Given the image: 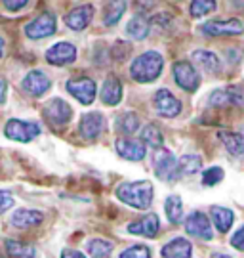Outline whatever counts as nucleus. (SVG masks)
<instances>
[{
  "instance_id": "41",
  "label": "nucleus",
  "mask_w": 244,
  "mask_h": 258,
  "mask_svg": "<svg viewBox=\"0 0 244 258\" xmlns=\"http://www.w3.org/2000/svg\"><path fill=\"white\" fill-rule=\"evenodd\" d=\"M2 54H4V38L0 37V57H2Z\"/></svg>"
},
{
  "instance_id": "21",
  "label": "nucleus",
  "mask_w": 244,
  "mask_h": 258,
  "mask_svg": "<svg viewBox=\"0 0 244 258\" xmlns=\"http://www.w3.org/2000/svg\"><path fill=\"white\" fill-rule=\"evenodd\" d=\"M42 212L40 211H33V209H19V211L14 212L12 216V224L16 228H33V226H38L42 222Z\"/></svg>"
},
{
  "instance_id": "39",
  "label": "nucleus",
  "mask_w": 244,
  "mask_h": 258,
  "mask_svg": "<svg viewBox=\"0 0 244 258\" xmlns=\"http://www.w3.org/2000/svg\"><path fill=\"white\" fill-rule=\"evenodd\" d=\"M61 258H86L82 254L80 250H74V249H65L61 252Z\"/></svg>"
},
{
  "instance_id": "34",
  "label": "nucleus",
  "mask_w": 244,
  "mask_h": 258,
  "mask_svg": "<svg viewBox=\"0 0 244 258\" xmlns=\"http://www.w3.org/2000/svg\"><path fill=\"white\" fill-rule=\"evenodd\" d=\"M223 180V170L219 166H212L208 170H204L202 174V184L204 185H216Z\"/></svg>"
},
{
  "instance_id": "10",
  "label": "nucleus",
  "mask_w": 244,
  "mask_h": 258,
  "mask_svg": "<svg viewBox=\"0 0 244 258\" xmlns=\"http://www.w3.org/2000/svg\"><path fill=\"white\" fill-rule=\"evenodd\" d=\"M185 230L193 237H199V239L208 241L214 237V230L210 226V220L202 214V212H193L191 216H187L185 220Z\"/></svg>"
},
{
  "instance_id": "3",
  "label": "nucleus",
  "mask_w": 244,
  "mask_h": 258,
  "mask_svg": "<svg viewBox=\"0 0 244 258\" xmlns=\"http://www.w3.org/2000/svg\"><path fill=\"white\" fill-rule=\"evenodd\" d=\"M153 168L156 178H160L164 182H172L180 176V172H178V159L168 149H156V153L153 155Z\"/></svg>"
},
{
  "instance_id": "40",
  "label": "nucleus",
  "mask_w": 244,
  "mask_h": 258,
  "mask_svg": "<svg viewBox=\"0 0 244 258\" xmlns=\"http://www.w3.org/2000/svg\"><path fill=\"white\" fill-rule=\"evenodd\" d=\"M6 90H8V84L4 81H0V103L6 100Z\"/></svg>"
},
{
  "instance_id": "31",
  "label": "nucleus",
  "mask_w": 244,
  "mask_h": 258,
  "mask_svg": "<svg viewBox=\"0 0 244 258\" xmlns=\"http://www.w3.org/2000/svg\"><path fill=\"white\" fill-rule=\"evenodd\" d=\"M88 252L92 258H107L113 252V245L103 239H92L88 243Z\"/></svg>"
},
{
  "instance_id": "33",
  "label": "nucleus",
  "mask_w": 244,
  "mask_h": 258,
  "mask_svg": "<svg viewBox=\"0 0 244 258\" xmlns=\"http://www.w3.org/2000/svg\"><path fill=\"white\" fill-rule=\"evenodd\" d=\"M139 128V119L134 113H124L122 117H118V130H122L124 134H134Z\"/></svg>"
},
{
  "instance_id": "7",
  "label": "nucleus",
  "mask_w": 244,
  "mask_h": 258,
  "mask_svg": "<svg viewBox=\"0 0 244 258\" xmlns=\"http://www.w3.org/2000/svg\"><path fill=\"white\" fill-rule=\"evenodd\" d=\"M208 103L216 105V107H223V105L244 107V86H229V88L216 90V92L210 94Z\"/></svg>"
},
{
  "instance_id": "42",
  "label": "nucleus",
  "mask_w": 244,
  "mask_h": 258,
  "mask_svg": "<svg viewBox=\"0 0 244 258\" xmlns=\"http://www.w3.org/2000/svg\"><path fill=\"white\" fill-rule=\"evenodd\" d=\"M214 258H231V256H227V254H214Z\"/></svg>"
},
{
  "instance_id": "14",
  "label": "nucleus",
  "mask_w": 244,
  "mask_h": 258,
  "mask_svg": "<svg viewBox=\"0 0 244 258\" xmlns=\"http://www.w3.org/2000/svg\"><path fill=\"white\" fill-rule=\"evenodd\" d=\"M76 59V48L71 42H57L46 52V61L52 65H69Z\"/></svg>"
},
{
  "instance_id": "11",
  "label": "nucleus",
  "mask_w": 244,
  "mask_h": 258,
  "mask_svg": "<svg viewBox=\"0 0 244 258\" xmlns=\"http://www.w3.org/2000/svg\"><path fill=\"white\" fill-rule=\"evenodd\" d=\"M244 31V25L238 19H217L208 21L202 25V33L210 37H221V35H240Z\"/></svg>"
},
{
  "instance_id": "13",
  "label": "nucleus",
  "mask_w": 244,
  "mask_h": 258,
  "mask_svg": "<svg viewBox=\"0 0 244 258\" xmlns=\"http://www.w3.org/2000/svg\"><path fill=\"white\" fill-rule=\"evenodd\" d=\"M105 128V117L98 113V111H92V113H86L80 119V136L84 140H96Z\"/></svg>"
},
{
  "instance_id": "37",
  "label": "nucleus",
  "mask_w": 244,
  "mask_h": 258,
  "mask_svg": "<svg viewBox=\"0 0 244 258\" xmlns=\"http://www.w3.org/2000/svg\"><path fill=\"white\" fill-rule=\"evenodd\" d=\"M231 245L238 250H244V226L238 231H235V235L231 237Z\"/></svg>"
},
{
  "instance_id": "20",
  "label": "nucleus",
  "mask_w": 244,
  "mask_h": 258,
  "mask_svg": "<svg viewBox=\"0 0 244 258\" xmlns=\"http://www.w3.org/2000/svg\"><path fill=\"white\" fill-rule=\"evenodd\" d=\"M122 100V84L117 77H109L101 86V102L105 105H117Z\"/></svg>"
},
{
  "instance_id": "5",
  "label": "nucleus",
  "mask_w": 244,
  "mask_h": 258,
  "mask_svg": "<svg viewBox=\"0 0 244 258\" xmlns=\"http://www.w3.org/2000/svg\"><path fill=\"white\" fill-rule=\"evenodd\" d=\"M4 134H6V138L14 140V142H31L40 134V126L35 122H27V120L12 119L6 122Z\"/></svg>"
},
{
  "instance_id": "17",
  "label": "nucleus",
  "mask_w": 244,
  "mask_h": 258,
  "mask_svg": "<svg viewBox=\"0 0 244 258\" xmlns=\"http://www.w3.org/2000/svg\"><path fill=\"white\" fill-rule=\"evenodd\" d=\"M92 16H94V8H92L90 4L78 6V8L71 10V12L67 14L65 23H67L72 31H82V29H86L88 25H90Z\"/></svg>"
},
{
  "instance_id": "43",
  "label": "nucleus",
  "mask_w": 244,
  "mask_h": 258,
  "mask_svg": "<svg viewBox=\"0 0 244 258\" xmlns=\"http://www.w3.org/2000/svg\"><path fill=\"white\" fill-rule=\"evenodd\" d=\"M240 136H242V148H244V128L240 130Z\"/></svg>"
},
{
  "instance_id": "12",
  "label": "nucleus",
  "mask_w": 244,
  "mask_h": 258,
  "mask_svg": "<svg viewBox=\"0 0 244 258\" xmlns=\"http://www.w3.org/2000/svg\"><path fill=\"white\" fill-rule=\"evenodd\" d=\"M55 33V18L52 14H42V16H38L36 19H33L31 23H29L27 27H25V35L29 38H46L50 37V35H54Z\"/></svg>"
},
{
  "instance_id": "18",
  "label": "nucleus",
  "mask_w": 244,
  "mask_h": 258,
  "mask_svg": "<svg viewBox=\"0 0 244 258\" xmlns=\"http://www.w3.org/2000/svg\"><path fill=\"white\" fill-rule=\"evenodd\" d=\"M117 151L122 159L128 161H141L145 157V144L139 140H118Z\"/></svg>"
},
{
  "instance_id": "19",
  "label": "nucleus",
  "mask_w": 244,
  "mask_h": 258,
  "mask_svg": "<svg viewBox=\"0 0 244 258\" xmlns=\"http://www.w3.org/2000/svg\"><path fill=\"white\" fill-rule=\"evenodd\" d=\"M191 254H193V247L183 237H176L162 247V258H191Z\"/></svg>"
},
{
  "instance_id": "15",
  "label": "nucleus",
  "mask_w": 244,
  "mask_h": 258,
  "mask_svg": "<svg viewBox=\"0 0 244 258\" xmlns=\"http://www.w3.org/2000/svg\"><path fill=\"white\" fill-rule=\"evenodd\" d=\"M50 86H52L50 79L42 71H38V69L27 73V77L23 79V90L29 92L31 96H42V94L50 90Z\"/></svg>"
},
{
  "instance_id": "8",
  "label": "nucleus",
  "mask_w": 244,
  "mask_h": 258,
  "mask_svg": "<svg viewBox=\"0 0 244 258\" xmlns=\"http://www.w3.org/2000/svg\"><path fill=\"white\" fill-rule=\"evenodd\" d=\"M153 103H154L156 113H158L160 117H166V119H172L176 115H180V111H181L180 100H178L170 90H164V88L154 94Z\"/></svg>"
},
{
  "instance_id": "9",
  "label": "nucleus",
  "mask_w": 244,
  "mask_h": 258,
  "mask_svg": "<svg viewBox=\"0 0 244 258\" xmlns=\"http://www.w3.org/2000/svg\"><path fill=\"white\" fill-rule=\"evenodd\" d=\"M67 90L78 102L84 103V105H90L96 100V83L92 79H86V77H82V79H71L67 83Z\"/></svg>"
},
{
  "instance_id": "35",
  "label": "nucleus",
  "mask_w": 244,
  "mask_h": 258,
  "mask_svg": "<svg viewBox=\"0 0 244 258\" xmlns=\"http://www.w3.org/2000/svg\"><path fill=\"white\" fill-rule=\"evenodd\" d=\"M120 258H151V250H149V247H145V245H134L130 249L122 250Z\"/></svg>"
},
{
  "instance_id": "30",
  "label": "nucleus",
  "mask_w": 244,
  "mask_h": 258,
  "mask_svg": "<svg viewBox=\"0 0 244 258\" xmlns=\"http://www.w3.org/2000/svg\"><path fill=\"white\" fill-rule=\"evenodd\" d=\"M141 140H143L145 146H149V148H153V149L162 148V144H164L162 132L156 128L154 124H149V126H145L143 134H141Z\"/></svg>"
},
{
  "instance_id": "36",
  "label": "nucleus",
  "mask_w": 244,
  "mask_h": 258,
  "mask_svg": "<svg viewBox=\"0 0 244 258\" xmlns=\"http://www.w3.org/2000/svg\"><path fill=\"white\" fill-rule=\"evenodd\" d=\"M12 207H14V197H12V194L0 191V214H4V212L8 211V209H12Z\"/></svg>"
},
{
  "instance_id": "23",
  "label": "nucleus",
  "mask_w": 244,
  "mask_h": 258,
  "mask_svg": "<svg viewBox=\"0 0 244 258\" xmlns=\"http://www.w3.org/2000/svg\"><path fill=\"white\" fill-rule=\"evenodd\" d=\"M193 59L197 61L200 69L208 71V73H217L219 71V59L214 52H208V50H197L193 54Z\"/></svg>"
},
{
  "instance_id": "4",
  "label": "nucleus",
  "mask_w": 244,
  "mask_h": 258,
  "mask_svg": "<svg viewBox=\"0 0 244 258\" xmlns=\"http://www.w3.org/2000/svg\"><path fill=\"white\" fill-rule=\"evenodd\" d=\"M72 117V109L67 102H63L61 98H54L44 105V119L52 128H59L65 126Z\"/></svg>"
},
{
  "instance_id": "25",
  "label": "nucleus",
  "mask_w": 244,
  "mask_h": 258,
  "mask_svg": "<svg viewBox=\"0 0 244 258\" xmlns=\"http://www.w3.org/2000/svg\"><path fill=\"white\" fill-rule=\"evenodd\" d=\"M6 252L10 258H35V249L31 245L16 239L6 241Z\"/></svg>"
},
{
  "instance_id": "26",
  "label": "nucleus",
  "mask_w": 244,
  "mask_h": 258,
  "mask_svg": "<svg viewBox=\"0 0 244 258\" xmlns=\"http://www.w3.org/2000/svg\"><path fill=\"white\" fill-rule=\"evenodd\" d=\"M164 211H166V216L172 224H180L183 222V203L178 195H170L166 199V205H164Z\"/></svg>"
},
{
  "instance_id": "29",
  "label": "nucleus",
  "mask_w": 244,
  "mask_h": 258,
  "mask_svg": "<svg viewBox=\"0 0 244 258\" xmlns=\"http://www.w3.org/2000/svg\"><path fill=\"white\" fill-rule=\"evenodd\" d=\"M126 33L132 38H136V40H143L149 35V23L141 16H137V18H134L126 25Z\"/></svg>"
},
{
  "instance_id": "16",
  "label": "nucleus",
  "mask_w": 244,
  "mask_h": 258,
  "mask_svg": "<svg viewBox=\"0 0 244 258\" xmlns=\"http://www.w3.org/2000/svg\"><path fill=\"white\" fill-rule=\"evenodd\" d=\"M158 228H160V222H158V216L156 214H147L139 220L128 224V231L134 233V235H143V237H154L158 233Z\"/></svg>"
},
{
  "instance_id": "24",
  "label": "nucleus",
  "mask_w": 244,
  "mask_h": 258,
  "mask_svg": "<svg viewBox=\"0 0 244 258\" xmlns=\"http://www.w3.org/2000/svg\"><path fill=\"white\" fill-rule=\"evenodd\" d=\"M219 140L223 142L225 149L231 153V155H244V148H242V136L240 134H235V132H225L221 130L219 132Z\"/></svg>"
},
{
  "instance_id": "38",
  "label": "nucleus",
  "mask_w": 244,
  "mask_h": 258,
  "mask_svg": "<svg viewBox=\"0 0 244 258\" xmlns=\"http://www.w3.org/2000/svg\"><path fill=\"white\" fill-rule=\"evenodd\" d=\"M27 2H29V0H2V4H4L10 12H18V10L23 8Z\"/></svg>"
},
{
  "instance_id": "1",
  "label": "nucleus",
  "mask_w": 244,
  "mask_h": 258,
  "mask_svg": "<svg viewBox=\"0 0 244 258\" xmlns=\"http://www.w3.org/2000/svg\"><path fill=\"white\" fill-rule=\"evenodd\" d=\"M117 197L122 203L130 205L134 209L145 211L153 203V185L147 180L141 182H126L117 187Z\"/></svg>"
},
{
  "instance_id": "22",
  "label": "nucleus",
  "mask_w": 244,
  "mask_h": 258,
  "mask_svg": "<svg viewBox=\"0 0 244 258\" xmlns=\"http://www.w3.org/2000/svg\"><path fill=\"white\" fill-rule=\"evenodd\" d=\"M210 214H212V220H214V226H216L217 231L225 233V231L231 230L233 220H235L233 211H229L225 207H212V209H210Z\"/></svg>"
},
{
  "instance_id": "32",
  "label": "nucleus",
  "mask_w": 244,
  "mask_h": 258,
  "mask_svg": "<svg viewBox=\"0 0 244 258\" xmlns=\"http://www.w3.org/2000/svg\"><path fill=\"white\" fill-rule=\"evenodd\" d=\"M212 10H216V0H193L191 2V16L193 18L208 16Z\"/></svg>"
},
{
  "instance_id": "27",
  "label": "nucleus",
  "mask_w": 244,
  "mask_h": 258,
  "mask_svg": "<svg viewBox=\"0 0 244 258\" xmlns=\"http://www.w3.org/2000/svg\"><path fill=\"white\" fill-rule=\"evenodd\" d=\"M200 166H202V161H200L199 155H183L181 159H178V172L180 176H189V174H195V172H199Z\"/></svg>"
},
{
  "instance_id": "2",
  "label": "nucleus",
  "mask_w": 244,
  "mask_h": 258,
  "mask_svg": "<svg viewBox=\"0 0 244 258\" xmlns=\"http://www.w3.org/2000/svg\"><path fill=\"white\" fill-rule=\"evenodd\" d=\"M164 59L158 52H145L137 55L130 67V75L137 83H153L162 73Z\"/></svg>"
},
{
  "instance_id": "6",
  "label": "nucleus",
  "mask_w": 244,
  "mask_h": 258,
  "mask_svg": "<svg viewBox=\"0 0 244 258\" xmlns=\"http://www.w3.org/2000/svg\"><path fill=\"white\" fill-rule=\"evenodd\" d=\"M174 79H176L178 86L187 90V92H195L200 84L199 73L189 61H178L174 65Z\"/></svg>"
},
{
  "instance_id": "28",
  "label": "nucleus",
  "mask_w": 244,
  "mask_h": 258,
  "mask_svg": "<svg viewBox=\"0 0 244 258\" xmlns=\"http://www.w3.org/2000/svg\"><path fill=\"white\" fill-rule=\"evenodd\" d=\"M126 12V0H109L105 8V25H115Z\"/></svg>"
}]
</instances>
